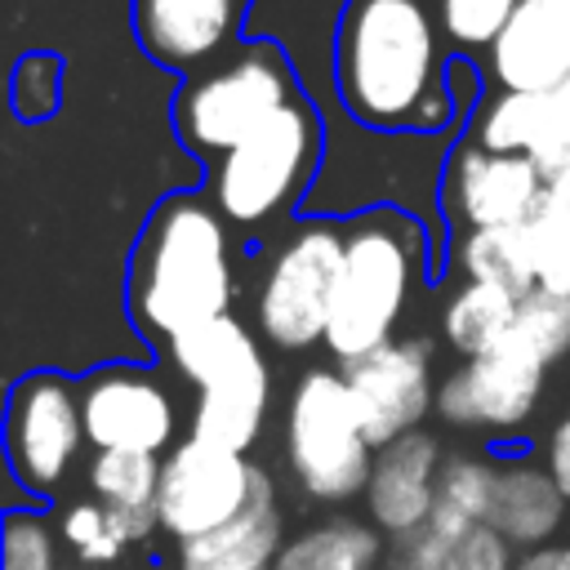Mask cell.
Instances as JSON below:
<instances>
[{
	"label": "cell",
	"mask_w": 570,
	"mask_h": 570,
	"mask_svg": "<svg viewBox=\"0 0 570 570\" xmlns=\"http://www.w3.org/2000/svg\"><path fill=\"white\" fill-rule=\"evenodd\" d=\"M160 454H138V450H89L85 459V490L102 508L116 512H156L160 494Z\"/></svg>",
	"instance_id": "d4e9b609"
},
{
	"label": "cell",
	"mask_w": 570,
	"mask_h": 570,
	"mask_svg": "<svg viewBox=\"0 0 570 570\" xmlns=\"http://www.w3.org/2000/svg\"><path fill=\"white\" fill-rule=\"evenodd\" d=\"M543 468L552 472V481L570 499V405L557 414V423H552V432L543 441Z\"/></svg>",
	"instance_id": "d6a6232c"
},
{
	"label": "cell",
	"mask_w": 570,
	"mask_h": 570,
	"mask_svg": "<svg viewBox=\"0 0 570 570\" xmlns=\"http://www.w3.org/2000/svg\"><path fill=\"white\" fill-rule=\"evenodd\" d=\"M80 414L89 450H138L169 454L183 432V401L165 370L116 361L80 379Z\"/></svg>",
	"instance_id": "8fae6325"
},
{
	"label": "cell",
	"mask_w": 570,
	"mask_h": 570,
	"mask_svg": "<svg viewBox=\"0 0 570 570\" xmlns=\"http://www.w3.org/2000/svg\"><path fill=\"white\" fill-rule=\"evenodd\" d=\"M428 281V232L405 209L379 205L347 218L343 281L325 352L334 365L361 361L383 343L401 338L414 294Z\"/></svg>",
	"instance_id": "3957f363"
},
{
	"label": "cell",
	"mask_w": 570,
	"mask_h": 570,
	"mask_svg": "<svg viewBox=\"0 0 570 570\" xmlns=\"http://www.w3.org/2000/svg\"><path fill=\"white\" fill-rule=\"evenodd\" d=\"M543 205H548V183L534 160L485 151L472 138L454 142L441 174V214L450 223V236L525 227Z\"/></svg>",
	"instance_id": "7c38bea8"
},
{
	"label": "cell",
	"mask_w": 570,
	"mask_h": 570,
	"mask_svg": "<svg viewBox=\"0 0 570 570\" xmlns=\"http://www.w3.org/2000/svg\"><path fill=\"white\" fill-rule=\"evenodd\" d=\"M285 543V512L276 503V494L258 499L254 508H245L240 517H232L227 525L174 543V570H272L276 552Z\"/></svg>",
	"instance_id": "ffe728a7"
},
{
	"label": "cell",
	"mask_w": 570,
	"mask_h": 570,
	"mask_svg": "<svg viewBox=\"0 0 570 570\" xmlns=\"http://www.w3.org/2000/svg\"><path fill=\"white\" fill-rule=\"evenodd\" d=\"M379 570H414V566H410V561H405V552L396 548V552H392V557H387V561H383Z\"/></svg>",
	"instance_id": "d590c367"
},
{
	"label": "cell",
	"mask_w": 570,
	"mask_h": 570,
	"mask_svg": "<svg viewBox=\"0 0 570 570\" xmlns=\"http://www.w3.org/2000/svg\"><path fill=\"white\" fill-rule=\"evenodd\" d=\"M548 4H552V9H557V18L570 27V0H548Z\"/></svg>",
	"instance_id": "8d00e7d4"
},
{
	"label": "cell",
	"mask_w": 570,
	"mask_h": 570,
	"mask_svg": "<svg viewBox=\"0 0 570 570\" xmlns=\"http://www.w3.org/2000/svg\"><path fill=\"white\" fill-rule=\"evenodd\" d=\"M58 76L62 62L53 53H27L13 71V111L22 120H40L58 107Z\"/></svg>",
	"instance_id": "1f68e13d"
},
{
	"label": "cell",
	"mask_w": 570,
	"mask_h": 570,
	"mask_svg": "<svg viewBox=\"0 0 570 570\" xmlns=\"http://www.w3.org/2000/svg\"><path fill=\"white\" fill-rule=\"evenodd\" d=\"M450 263L463 272V281L499 285L517 298L534 294V267H530V245L525 227H490V232H468L450 240Z\"/></svg>",
	"instance_id": "cb8c5ba5"
},
{
	"label": "cell",
	"mask_w": 570,
	"mask_h": 570,
	"mask_svg": "<svg viewBox=\"0 0 570 570\" xmlns=\"http://www.w3.org/2000/svg\"><path fill=\"white\" fill-rule=\"evenodd\" d=\"M343 249L347 218H298L276 240L254 285V330L267 347H325L343 281Z\"/></svg>",
	"instance_id": "52a82bcc"
},
{
	"label": "cell",
	"mask_w": 570,
	"mask_h": 570,
	"mask_svg": "<svg viewBox=\"0 0 570 570\" xmlns=\"http://www.w3.org/2000/svg\"><path fill=\"white\" fill-rule=\"evenodd\" d=\"M236 289L232 223L205 191H169L129 254L125 298L138 334L165 347L227 316Z\"/></svg>",
	"instance_id": "7a4b0ae2"
},
{
	"label": "cell",
	"mask_w": 570,
	"mask_h": 570,
	"mask_svg": "<svg viewBox=\"0 0 570 570\" xmlns=\"http://www.w3.org/2000/svg\"><path fill=\"white\" fill-rule=\"evenodd\" d=\"M232 4H240V9H245V4H249V0H232Z\"/></svg>",
	"instance_id": "74e56055"
},
{
	"label": "cell",
	"mask_w": 570,
	"mask_h": 570,
	"mask_svg": "<svg viewBox=\"0 0 570 570\" xmlns=\"http://www.w3.org/2000/svg\"><path fill=\"white\" fill-rule=\"evenodd\" d=\"M445 468V445L428 428L405 432L374 450V468L365 481V521L379 525L387 539L405 543L428 525L436 512V485Z\"/></svg>",
	"instance_id": "9a60e30c"
},
{
	"label": "cell",
	"mask_w": 570,
	"mask_h": 570,
	"mask_svg": "<svg viewBox=\"0 0 570 570\" xmlns=\"http://www.w3.org/2000/svg\"><path fill=\"white\" fill-rule=\"evenodd\" d=\"M494 476H499V454H476V450L445 454L441 485H436V508H445L454 517H468V521H485Z\"/></svg>",
	"instance_id": "83f0119b"
},
{
	"label": "cell",
	"mask_w": 570,
	"mask_h": 570,
	"mask_svg": "<svg viewBox=\"0 0 570 570\" xmlns=\"http://www.w3.org/2000/svg\"><path fill=\"white\" fill-rule=\"evenodd\" d=\"M298 98L289 58L272 40H254L205 76H191L174 98V134L196 156H227L281 107Z\"/></svg>",
	"instance_id": "ba28073f"
},
{
	"label": "cell",
	"mask_w": 570,
	"mask_h": 570,
	"mask_svg": "<svg viewBox=\"0 0 570 570\" xmlns=\"http://www.w3.org/2000/svg\"><path fill=\"white\" fill-rule=\"evenodd\" d=\"M356 405V419L370 436V445H387L405 432H419L423 419L436 405V379H432V343L401 334L383 343L379 352L338 365Z\"/></svg>",
	"instance_id": "5bb4252c"
},
{
	"label": "cell",
	"mask_w": 570,
	"mask_h": 570,
	"mask_svg": "<svg viewBox=\"0 0 570 570\" xmlns=\"http://www.w3.org/2000/svg\"><path fill=\"white\" fill-rule=\"evenodd\" d=\"M387 534L361 517H321L285 534L272 570H379Z\"/></svg>",
	"instance_id": "7402d4cb"
},
{
	"label": "cell",
	"mask_w": 570,
	"mask_h": 570,
	"mask_svg": "<svg viewBox=\"0 0 570 570\" xmlns=\"http://www.w3.org/2000/svg\"><path fill=\"white\" fill-rule=\"evenodd\" d=\"M525 245H530L534 289L570 298V209L548 200L525 223Z\"/></svg>",
	"instance_id": "f1b7e54d"
},
{
	"label": "cell",
	"mask_w": 570,
	"mask_h": 570,
	"mask_svg": "<svg viewBox=\"0 0 570 570\" xmlns=\"http://www.w3.org/2000/svg\"><path fill=\"white\" fill-rule=\"evenodd\" d=\"M468 138L485 151L525 156L548 174L570 151V85L543 94H485L472 111Z\"/></svg>",
	"instance_id": "2e32d148"
},
{
	"label": "cell",
	"mask_w": 570,
	"mask_h": 570,
	"mask_svg": "<svg viewBox=\"0 0 570 570\" xmlns=\"http://www.w3.org/2000/svg\"><path fill=\"white\" fill-rule=\"evenodd\" d=\"M485 76L503 94H543L570 85V27L548 0H521L485 49Z\"/></svg>",
	"instance_id": "e0dca14e"
},
{
	"label": "cell",
	"mask_w": 570,
	"mask_h": 570,
	"mask_svg": "<svg viewBox=\"0 0 570 570\" xmlns=\"http://www.w3.org/2000/svg\"><path fill=\"white\" fill-rule=\"evenodd\" d=\"M401 552L414 570H517L521 557L485 521H468L445 508H436L428 525L401 543Z\"/></svg>",
	"instance_id": "44dd1931"
},
{
	"label": "cell",
	"mask_w": 570,
	"mask_h": 570,
	"mask_svg": "<svg viewBox=\"0 0 570 570\" xmlns=\"http://www.w3.org/2000/svg\"><path fill=\"white\" fill-rule=\"evenodd\" d=\"M165 361L183 383L196 387V401L187 410V436L240 454H249L263 441L267 419L276 410V374L258 330L227 312L165 343Z\"/></svg>",
	"instance_id": "277c9868"
},
{
	"label": "cell",
	"mask_w": 570,
	"mask_h": 570,
	"mask_svg": "<svg viewBox=\"0 0 570 570\" xmlns=\"http://www.w3.org/2000/svg\"><path fill=\"white\" fill-rule=\"evenodd\" d=\"M240 22V4L232 0H134L138 45L174 71H191L227 49Z\"/></svg>",
	"instance_id": "ac0fdd59"
},
{
	"label": "cell",
	"mask_w": 570,
	"mask_h": 570,
	"mask_svg": "<svg viewBox=\"0 0 570 570\" xmlns=\"http://www.w3.org/2000/svg\"><path fill=\"white\" fill-rule=\"evenodd\" d=\"M566 512H570V499L561 494L552 472L534 463V454H499V476L485 512L490 530H499L517 552H530L557 539V530L566 525Z\"/></svg>",
	"instance_id": "d6986e66"
},
{
	"label": "cell",
	"mask_w": 570,
	"mask_h": 570,
	"mask_svg": "<svg viewBox=\"0 0 570 570\" xmlns=\"http://www.w3.org/2000/svg\"><path fill=\"white\" fill-rule=\"evenodd\" d=\"M281 459L307 503L343 508L365 494L374 445L356 419L343 370L307 365L289 383L281 410Z\"/></svg>",
	"instance_id": "5b68a950"
},
{
	"label": "cell",
	"mask_w": 570,
	"mask_h": 570,
	"mask_svg": "<svg viewBox=\"0 0 570 570\" xmlns=\"http://www.w3.org/2000/svg\"><path fill=\"white\" fill-rule=\"evenodd\" d=\"M436 9V27L441 36L463 49V53H485L499 31L508 27V18L521 9V0H432Z\"/></svg>",
	"instance_id": "f546056e"
},
{
	"label": "cell",
	"mask_w": 570,
	"mask_h": 570,
	"mask_svg": "<svg viewBox=\"0 0 570 570\" xmlns=\"http://www.w3.org/2000/svg\"><path fill=\"white\" fill-rule=\"evenodd\" d=\"M267 494H276V481L254 454H240L200 436H183L160 468L156 521H160V534H169L174 543H187L227 525L232 517H240Z\"/></svg>",
	"instance_id": "30bf717a"
},
{
	"label": "cell",
	"mask_w": 570,
	"mask_h": 570,
	"mask_svg": "<svg viewBox=\"0 0 570 570\" xmlns=\"http://www.w3.org/2000/svg\"><path fill=\"white\" fill-rule=\"evenodd\" d=\"M89 441L80 414V383L58 370H31L9 387L4 459L31 499H62Z\"/></svg>",
	"instance_id": "9c48e42d"
},
{
	"label": "cell",
	"mask_w": 570,
	"mask_h": 570,
	"mask_svg": "<svg viewBox=\"0 0 570 570\" xmlns=\"http://www.w3.org/2000/svg\"><path fill=\"white\" fill-rule=\"evenodd\" d=\"M321 147H325L321 116L298 94L240 147L209 160L205 196L236 232H258L298 205V196L307 191L321 165Z\"/></svg>",
	"instance_id": "8992f818"
},
{
	"label": "cell",
	"mask_w": 570,
	"mask_h": 570,
	"mask_svg": "<svg viewBox=\"0 0 570 570\" xmlns=\"http://www.w3.org/2000/svg\"><path fill=\"white\" fill-rule=\"evenodd\" d=\"M334 89L343 111L379 134L454 125L459 98L432 0H347L334 31Z\"/></svg>",
	"instance_id": "6da1fadb"
},
{
	"label": "cell",
	"mask_w": 570,
	"mask_h": 570,
	"mask_svg": "<svg viewBox=\"0 0 570 570\" xmlns=\"http://www.w3.org/2000/svg\"><path fill=\"white\" fill-rule=\"evenodd\" d=\"M543 387H548V370L499 347V352H485V356H472L445 370V379H436L432 414L445 428L512 441L530 428L543 401Z\"/></svg>",
	"instance_id": "4fadbf2b"
},
{
	"label": "cell",
	"mask_w": 570,
	"mask_h": 570,
	"mask_svg": "<svg viewBox=\"0 0 570 570\" xmlns=\"http://www.w3.org/2000/svg\"><path fill=\"white\" fill-rule=\"evenodd\" d=\"M517 303H521V298L508 294V289H499V285L459 281V289L441 303V343H445L459 361L499 352L503 338H508V330H512Z\"/></svg>",
	"instance_id": "603a6c76"
},
{
	"label": "cell",
	"mask_w": 570,
	"mask_h": 570,
	"mask_svg": "<svg viewBox=\"0 0 570 570\" xmlns=\"http://www.w3.org/2000/svg\"><path fill=\"white\" fill-rule=\"evenodd\" d=\"M58 525L40 508H13L0 534V570H58Z\"/></svg>",
	"instance_id": "4dcf8cb0"
},
{
	"label": "cell",
	"mask_w": 570,
	"mask_h": 570,
	"mask_svg": "<svg viewBox=\"0 0 570 570\" xmlns=\"http://www.w3.org/2000/svg\"><path fill=\"white\" fill-rule=\"evenodd\" d=\"M517 570H570V539H552L517 557Z\"/></svg>",
	"instance_id": "836d02e7"
},
{
	"label": "cell",
	"mask_w": 570,
	"mask_h": 570,
	"mask_svg": "<svg viewBox=\"0 0 570 570\" xmlns=\"http://www.w3.org/2000/svg\"><path fill=\"white\" fill-rule=\"evenodd\" d=\"M543 183H548V200L570 209V151H566V156L543 174Z\"/></svg>",
	"instance_id": "e575fe53"
},
{
	"label": "cell",
	"mask_w": 570,
	"mask_h": 570,
	"mask_svg": "<svg viewBox=\"0 0 570 570\" xmlns=\"http://www.w3.org/2000/svg\"><path fill=\"white\" fill-rule=\"evenodd\" d=\"M53 525H58V539H62V548L80 561V566H111V561H120L125 557V534H120V525H116V512L111 508H102L98 499H67L62 508H58V517H53Z\"/></svg>",
	"instance_id": "4316f807"
},
{
	"label": "cell",
	"mask_w": 570,
	"mask_h": 570,
	"mask_svg": "<svg viewBox=\"0 0 570 570\" xmlns=\"http://www.w3.org/2000/svg\"><path fill=\"white\" fill-rule=\"evenodd\" d=\"M508 352L534 361L539 370H557L570 361V298L561 294H525L517 303V316H512V330L503 338Z\"/></svg>",
	"instance_id": "484cf974"
}]
</instances>
